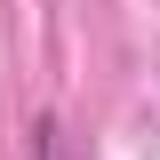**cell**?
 I'll use <instances>...</instances> for the list:
<instances>
[{
  "mask_svg": "<svg viewBox=\"0 0 160 160\" xmlns=\"http://www.w3.org/2000/svg\"><path fill=\"white\" fill-rule=\"evenodd\" d=\"M32 160H80V152H72V128H64L56 112L32 120Z\"/></svg>",
  "mask_w": 160,
  "mask_h": 160,
  "instance_id": "6da1fadb",
  "label": "cell"
}]
</instances>
